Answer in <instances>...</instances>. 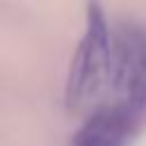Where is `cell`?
<instances>
[{
	"label": "cell",
	"instance_id": "cell-1",
	"mask_svg": "<svg viewBox=\"0 0 146 146\" xmlns=\"http://www.w3.org/2000/svg\"><path fill=\"white\" fill-rule=\"evenodd\" d=\"M112 73V32L105 18V11L98 0L87 2L84 34L78 43V50L71 59L66 78V105L78 110L87 105Z\"/></svg>",
	"mask_w": 146,
	"mask_h": 146
},
{
	"label": "cell",
	"instance_id": "cell-2",
	"mask_svg": "<svg viewBox=\"0 0 146 146\" xmlns=\"http://www.w3.org/2000/svg\"><path fill=\"white\" fill-rule=\"evenodd\" d=\"M110 84L135 110L146 105V30L137 25H119L112 32V73Z\"/></svg>",
	"mask_w": 146,
	"mask_h": 146
},
{
	"label": "cell",
	"instance_id": "cell-3",
	"mask_svg": "<svg viewBox=\"0 0 146 146\" xmlns=\"http://www.w3.org/2000/svg\"><path fill=\"white\" fill-rule=\"evenodd\" d=\"M139 110L114 103L96 110L73 135V146H125L137 130Z\"/></svg>",
	"mask_w": 146,
	"mask_h": 146
}]
</instances>
